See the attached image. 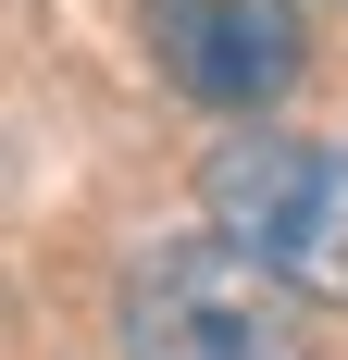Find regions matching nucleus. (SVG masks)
<instances>
[{"instance_id": "nucleus-1", "label": "nucleus", "mask_w": 348, "mask_h": 360, "mask_svg": "<svg viewBox=\"0 0 348 360\" xmlns=\"http://www.w3.org/2000/svg\"><path fill=\"white\" fill-rule=\"evenodd\" d=\"M125 360H311L299 335V286H274L249 249L199 236V249H149L112 298Z\"/></svg>"}, {"instance_id": "nucleus-2", "label": "nucleus", "mask_w": 348, "mask_h": 360, "mask_svg": "<svg viewBox=\"0 0 348 360\" xmlns=\"http://www.w3.org/2000/svg\"><path fill=\"white\" fill-rule=\"evenodd\" d=\"M199 186H211L224 249H249L299 298H348V149H323V137H224Z\"/></svg>"}, {"instance_id": "nucleus-3", "label": "nucleus", "mask_w": 348, "mask_h": 360, "mask_svg": "<svg viewBox=\"0 0 348 360\" xmlns=\"http://www.w3.org/2000/svg\"><path fill=\"white\" fill-rule=\"evenodd\" d=\"M137 25H149L162 87L199 112H274L311 63L299 0H137Z\"/></svg>"}]
</instances>
